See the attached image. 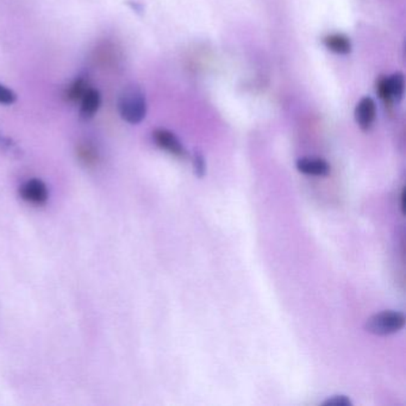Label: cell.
I'll return each instance as SVG.
<instances>
[{
  "label": "cell",
  "mask_w": 406,
  "mask_h": 406,
  "mask_svg": "<svg viewBox=\"0 0 406 406\" xmlns=\"http://www.w3.org/2000/svg\"><path fill=\"white\" fill-rule=\"evenodd\" d=\"M118 110L120 117L130 124H139L147 114V102L141 87L127 86L119 95Z\"/></svg>",
  "instance_id": "obj_1"
},
{
  "label": "cell",
  "mask_w": 406,
  "mask_h": 406,
  "mask_svg": "<svg viewBox=\"0 0 406 406\" xmlns=\"http://www.w3.org/2000/svg\"><path fill=\"white\" fill-rule=\"evenodd\" d=\"M405 325V316L402 312L384 311L369 317L366 322L365 328L367 331L377 335L387 336L402 330Z\"/></svg>",
  "instance_id": "obj_2"
},
{
  "label": "cell",
  "mask_w": 406,
  "mask_h": 406,
  "mask_svg": "<svg viewBox=\"0 0 406 406\" xmlns=\"http://www.w3.org/2000/svg\"><path fill=\"white\" fill-rule=\"evenodd\" d=\"M405 80L402 73H394L377 81V92L386 103H392L394 99H400L404 95Z\"/></svg>",
  "instance_id": "obj_3"
},
{
  "label": "cell",
  "mask_w": 406,
  "mask_h": 406,
  "mask_svg": "<svg viewBox=\"0 0 406 406\" xmlns=\"http://www.w3.org/2000/svg\"><path fill=\"white\" fill-rule=\"evenodd\" d=\"M22 199L33 205H43L49 198V191L47 185L40 179H31L22 185L19 189Z\"/></svg>",
  "instance_id": "obj_4"
},
{
  "label": "cell",
  "mask_w": 406,
  "mask_h": 406,
  "mask_svg": "<svg viewBox=\"0 0 406 406\" xmlns=\"http://www.w3.org/2000/svg\"><path fill=\"white\" fill-rule=\"evenodd\" d=\"M153 140L157 147L171 153L172 155L178 156V157L184 156V147L177 136L172 132L166 129H156L155 132H153Z\"/></svg>",
  "instance_id": "obj_5"
},
{
  "label": "cell",
  "mask_w": 406,
  "mask_h": 406,
  "mask_svg": "<svg viewBox=\"0 0 406 406\" xmlns=\"http://www.w3.org/2000/svg\"><path fill=\"white\" fill-rule=\"evenodd\" d=\"M375 115H377V105L374 103L373 99L365 97L357 103V109H355V119L362 130L367 132L368 129H370V127L373 125Z\"/></svg>",
  "instance_id": "obj_6"
},
{
  "label": "cell",
  "mask_w": 406,
  "mask_h": 406,
  "mask_svg": "<svg viewBox=\"0 0 406 406\" xmlns=\"http://www.w3.org/2000/svg\"><path fill=\"white\" fill-rule=\"evenodd\" d=\"M297 169L306 175L325 177L330 172V166L327 161L322 160V159L303 157V159L297 161Z\"/></svg>",
  "instance_id": "obj_7"
},
{
  "label": "cell",
  "mask_w": 406,
  "mask_h": 406,
  "mask_svg": "<svg viewBox=\"0 0 406 406\" xmlns=\"http://www.w3.org/2000/svg\"><path fill=\"white\" fill-rule=\"evenodd\" d=\"M102 103L100 93L95 88H90L82 95L81 107H80V116L84 119H90L97 114L99 107Z\"/></svg>",
  "instance_id": "obj_8"
},
{
  "label": "cell",
  "mask_w": 406,
  "mask_h": 406,
  "mask_svg": "<svg viewBox=\"0 0 406 406\" xmlns=\"http://www.w3.org/2000/svg\"><path fill=\"white\" fill-rule=\"evenodd\" d=\"M325 45L329 50L336 54H348L352 50L350 40L342 33H332L325 38Z\"/></svg>",
  "instance_id": "obj_9"
},
{
  "label": "cell",
  "mask_w": 406,
  "mask_h": 406,
  "mask_svg": "<svg viewBox=\"0 0 406 406\" xmlns=\"http://www.w3.org/2000/svg\"><path fill=\"white\" fill-rule=\"evenodd\" d=\"M87 90H88V85H87L86 80L79 78L77 80H74L70 86L67 87L65 93H63V97H65L67 102L74 103V102L81 100L82 95H85V92Z\"/></svg>",
  "instance_id": "obj_10"
},
{
  "label": "cell",
  "mask_w": 406,
  "mask_h": 406,
  "mask_svg": "<svg viewBox=\"0 0 406 406\" xmlns=\"http://www.w3.org/2000/svg\"><path fill=\"white\" fill-rule=\"evenodd\" d=\"M79 159L86 164H93L98 160V153L90 144H81L78 148Z\"/></svg>",
  "instance_id": "obj_11"
},
{
  "label": "cell",
  "mask_w": 406,
  "mask_h": 406,
  "mask_svg": "<svg viewBox=\"0 0 406 406\" xmlns=\"http://www.w3.org/2000/svg\"><path fill=\"white\" fill-rule=\"evenodd\" d=\"M17 100V95L13 90L0 84V104L1 105H11Z\"/></svg>",
  "instance_id": "obj_12"
},
{
  "label": "cell",
  "mask_w": 406,
  "mask_h": 406,
  "mask_svg": "<svg viewBox=\"0 0 406 406\" xmlns=\"http://www.w3.org/2000/svg\"><path fill=\"white\" fill-rule=\"evenodd\" d=\"M193 166H194V173H196L197 177L203 178L205 175V160H204V156L201 155V153H194Z\"/></svg>",
  "instance_id": "obj_13"
},
{
  "label": "cell",
  "mask_w": 406,
  "mask_h": 406,
  "mask_svg": "<svg viewBox=\"0 0 406 406\" xmlns=\"http://www.w3.org/2000/svg\"><path fill=\"white\" fill-rule=\"evenodd\" d=\"M325 406H352V402L345 396H336L323 403Z\"/></svg>",
  "instance_id": "obj_14"
}]
</instances>
